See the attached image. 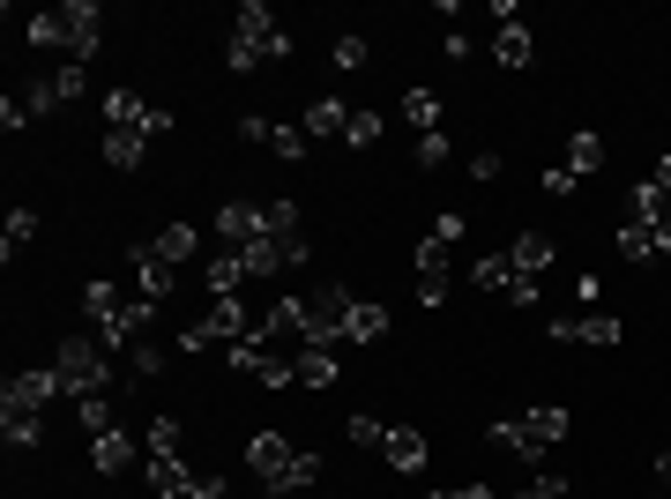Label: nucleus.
<instances>
[{
	"mask_svg": "<svg viewBox=\"0 0 671 499\" xmlns=\"http://www.w3.org/2000/svg\"><path fill=\"white\" fill-rule=\"evenodd\" d=\"M620 253H626V261H657V224H634V217H620Z\"/></svg>",
	"mask_w": 671,
	"mask_h": 499,
	"instance_id": "7c9ffc66",
	"label": "nucleus"
},
{
	"mask_svg": "<svg viewBox=\"0 0 671 499\" xmlns=\"http://www.w3.org/2000/svg\"><path fill=\"white\" fill-rule=\"evenodd\" d=\"M142 157H149L142 134H127V127H105V164H112V172H135Z\"/></svg>",
	"mask_w": 671,
	"mask_h": 499,
	"instance_id": "b1692460",
	"label": "nucleus"
},
{
	"mask_svg": "<svg viewBox=\"0 0 671 499\" xmlns=\"http://www.w3.org/2000/svg\"><path fill=\"white\" fill-rule=\"evenodd\" d=\"M98 46H105V8L98 0H60V52L82 68Z\"/></svg>",
	"mask_w": 671,
	"mask_h": 499,
	"instance_id": "423d86ee",
	"label": "nucleus"
},
{
	"mask_svg": "<svg viewBox=\"0 0 671 499\" xmlns=\"http://www.w3.org/2000/svg\"><path fill=\"white\" fill-rule=\"evenodd\" d=\"M127 261H135V276H142V299H149V306H165V299H172L179 269H172V261H165V253H157V247H135V253H127Z\"/></svg>",
	"mask_w": 671,
	"mask_h": 499,
	"instance_id": "ddd939ff",
	"label": "nucleus"
},
{
	"mask_svg": "<svg viewBox=\"0 0 671 499\" xmlns=\"http://www.w3.org/2000/svg\"><path fill=\"white\" fill-rule=\"evenodd\" d=\"M201 283H209V299H239V283H247V261H239V253L224 247L217 261L201 269Z\"/></svg>",
	"mask_w": 671,
	"mask_h": 499,
	"instance_id": "4be33fe9",
	"label": "nucleus"
},
{
	"mask_svg": "<svg viewBox=\"0 0 671 499\" xmlns=\"http://www.w3.org/2000/svg\"><path fill=\"white\" fill-rule=\"evenodd\" d=\"M75 425H82L90 440H105V432H112V402H105V396H82V402H75Z\"/></svg>",
	"mask_w": 671,
	"mask_h": 499,
	"instance_id": "72a5a7b5",
	"label": "nucleus"
},
{
	"mask_svg": "<svg viewBox=\"0 0 671 499\" xmlns=\"http://www.w3.org/2000/svg\"><path fill=\"white\" fill-rule=\"evenodd\" d=\"M493 52H500V68H530L537 38H530V23H500L493 30Z\"/></svg>",
	"mask_w": 671,
	"mask_h": 499,
	"instance_id": "5701e85b",
	"label": "nucleus"
},
{
	"mask_svg": "<svg viewBox=\"0 0 671 499\" xmlns=\"http://www.w3.org/2000/svg\"><path fill=\"white\" fill-rule=\"evenodd\" d=\"M328 60H336V76H358V68H366V60H373V46H366V38H358V30H344V38L328 46Z\"/></svg>",
	"mask_w": 671,
	"mask_h": 499,
	"instance_id": "2f4dec72",
	"label": "nucleus"
},
{
	"mask_svg": "<svg viewBox=\"0 0 671 499\" xmlns=\"http://www.w3.org/2000/svg\"><path fill=\"white\" fill-rule=\"evenodd\" d=\"M537 291H545L537 276H515V283H507V306H537Z\"/></svg>",
	"mask_w": 671,
	"mask_h": 499,
	"instance_id": "c03bdc74",
	"label": "nucleus"
},
{
	"mask_svg": "<svg viewBox=\"0 0 671 499\" xmlns=\"http://www.w3.org/2000/svg\"><path fill=\"white\" fill-rule=\"evenodd\" d=\"M574 187H582V179H574L568 164H545V194H574Z\"/></svg>",
	"mask_w": 671,
	"mask_h": 499,
	"instance_id": "49530a36",
	"label": "nucleus"
},
{
	"mask_svg": "<svg viewBox=\"0 0 671 499\" xmlns=\"http://www.w3.org/2000/svg\"><path fill=\"white\" fill-rule=\"evenodd\" d=\"M298 127H306V134H344V127H351V104L344 98H314V112H306Z\"/></svg>",
	"mask_w": 671,
	"mask_h": 499,
	"instance_id": "c85d7f7f",
	"label": "nucleus"
},
{
	"mask_svg": "<svg viewBox=\"0 0 671 499\" xmlns=\"http://www.w3.org/2000/svg\"><path fill=\"white\" fill-rule=\"evenodd\" d=\"M507 253H515V276H537V283H545V269L560 261V247H552V231H522V239H515Z\"/></svg>",
	"mask_w": 671,
	"mask_h": 499,
	"instance_id": "a211bd4d",
	"label": "nucleus"
},
{
	"mask_svg": "<svg viewBox=\"0 0 671 499\" xmlns=\"http://www.w3.org/2000/svg\"><path fill=\"white\" fill-rule=\"evenodd\" d=\"M507 499H568V477H560V470H537L522 492H507Z\"/></svg>",
	"mask_w": 671,
	"mask_h": 499,
	"instance_id": "4c0bfd02",
	"label": "nucleus"
},
{
	"mask_svg": "<svg viewBox=\"0 0 671 499\" xmlns=\"http://www.w3.org/2000/svg\"><path fill=\"white\" fill-rule=\"evenodd\" d=\"M560 164H568L574 179H590L596 164H604V134H596V127H574V134H568V157H560Z\"/></svg>",
	"mask_w": 671,
	"mask_h": 499,
	"instance_id": "412c9836",
	"label": "nucleus"
},
{
	"mask_svg": "<svg viewBox=\"0 0 671 499\" xmlns=\"http://www.w3.org/2000/svg\"><path fill=\"white\" fill-rule=\"evenodd\" d=\"M247 462L262 470L269 499H292V492H306V485L322 477V455H314V448H292L284 432H254V440H247Z\"/></svg>",
	"mask_w": 671,
	"mask_h": 499,
	"instance_id": "f257e3e1",
	"label": "nucleus"
},
{
	"mask_svg": "<svg viewBox=\"0 0 671 499\" xmlns=\"http://www.w3.org/2000/svg\"><path fill=\"white\" fill-rule=\"evenodd\" d=\"M649 187H657V194H664V201H671V150H664V157H657V164H649Z\"/></svg>",
	"mask_w": 671,
	"mask_h": 499,
	"instance_id": "de8ad7c7",
	"label": "nucleus"
},
{
	"mask_svg": "<svg viewBox=\"0 0 671 499\" xmlns=\"http://www.w3.org/2000/svg\"><path fill=\"white\" fill-rule=\"evenodd\" d=\"M142 448H149V455H179V418H149Z\"/></svg>",
	"mask_w": 671,
	"mask_h": 499,
	"instance_id": "e433bc0d",
	"label": "nucleus"
},
{
	"mask_svg": "<svg viewBox=\"0 0 671 499\" xmlns=\"http://www.w3.org/2000/svg\"><path fill=\"white\" fill-rule=\"evenodd\" d=\"M0 440H8V448H38V440H46V410L0 402Z\"/></svg>",
	"mask_w": 671,
	"mask_h": 499,
	"instance_id": "f3484780",
	"label": "nucleus"
},
{
	"mask_svg": "<svg viewBox=\"0 0 671 499\" xmlns=\"http://www.w3.org/2000/svg\"><path fill=\"white\" fill-rule=\"evenodd\" d=\"M447 157H455V142H447V134H418V164H425V172H441Z\"/></svg>",
	"mask_w": 671,
	"mask_h": 499,
	"instance_id": "ea45409f",
	"label": "nucleus"
},
{
	"mask_svg": "<svg viewBox=\"0 0 671 499\" xmlns=\"http://www.w3.org/2000/svg\"><path fill=\"white\" fill-rule=\"evenodd\" d=\"M657 477H664V485H671V448H664V455H657Z\"/></svg>",
	"mask_w": 671,
	"mask_h": 499,
	"instance_id": "603ef678",
	"label": "nucleus"
},
{
	"mask_svg": "<svg viewBox=\"0 0 671 499\" xmlns=\"http://www.w3.org/2000/svg\"><path fill=\"white\" fill-rule=\"evenodd\" d=\"M493 440H500L507 455H522V462H545V440H537V432H530L522 418H500V425H493Z\"/></svg>",
	"mask_w": 671,
	"mask_h": 499,
	"instance_id": "393cba45",
	"label": "nucleus"
},
{
	"mask_svg": "<svg viewBox=\"0 0 671 499\" xmlns=\"http://www.w3.org/2000/svg\"><path fill=\"white\" fill-rule=\"evenodd\" d=\"M411 261H418V306H425V313H441V306H447V283H455V253H447L441 239H418V253H411Z\"/></svg>",
	"mask_w": 671,
	"mask_h": 499,
	"instance_id": "9d476101",
	"label": "nucleus"
},
{
	"mask_svg": "<svg viewBox=\"0 0 671 499\" xmlns=\"http://www.w3.org/2000/svg\"><path fill=\"white\" fill-rule=\"evenodd\" d=\"M135 373L157 380V373H165V350H157V343H135Z\"/></svg>",
	"mask_w": 671,
	"mask_h": 499,
	"instance_id": "37998d69",
	"label": "nucleus"
},
{
	"mask_svg": "<svg viewBox=\"0 0 671 499\" xmlns=\"http://www.w3.org/2000/svg\"><path fill=\"white\" fill-rule=\"evenodd\" d=\"M90 470H98V477H127V470H135V432L112 425L105 440H90Z\"/></svg>",
	"mask_w": 671,
	"mask_h": 499,
	"instance_id": "2eb2a0df",
	"label": "nucleus"
},
{
	"mask_svg": "<svg viewBox=\"0 0 671 499\" xmlns=\"http://www.w3.org/2000/svg\"><path fill=\"white\" fill-rule=\"evenodd\" d=\"M127 306H135V299H127L120 283H105V276H98V283H90V291H82V313H90V321H98V328L127 321Z\"/></svg>",
	"mask_w": 671,
	"mask_h": 499,
	"instance_id": "aec40b11",
	"label": "nucleus"
},
{
	"mask_svg": "<svg viewBox=\"0 0 671 499\" xmlns=\"http://www.w3.org/2000/svg\"><path fill=\"white\" fill-rule=\"evenodd\" d=\"M254 313L239 299H209V321H187L179 328V350H187V358H201V350H217V343H239V336H254Z\"/></svg>",
	"mask_w": 671,
	"mask_h": 499,
	"instance_id": "20e7f679",
	"label": "nucleus"
},
{
	"mask_svg": "<svg viewBox=\"0 0 671 499\" xmlns=\"http://www.w3.org/2000/svg\"><path fill=\"white\" fill-rule=\"evenodd\" d=\"M231 373H247L254 388H298L292 350H269V343H254V336H239V343H231Z\"/></svg>",
	"mask_w": 671,
	"mask_h": 499,
	"instance_id": "0eeeda50",
	"label": "nucleus"
},
{
	"mask_svg": "<svg viewBox=\"0 0 671 499\" xmlns=\"http://www.w3.org/2000/svg\"><path fill=\"white\" fill-rule=\"evenodd\" d=\"M403 120L418 127V134H441V98L433 90H403Z\"/></svg>",
	"mask_w": 671,
	"mask_h": 499,
	"instance_id": "c756f323",
	"label": "nucleus"
},
{
	"mask_svg": "<svg viewBox=\"0 0 671 499\" xmlns=\"http://www.w3.org/2000/svg\"><path fill=\"white\" fill-rule=\"evenodd\" d=\"M217 239L231 253L254 247V239H269V209H262V201H224V209H217Z\"/></svg>",
	"mask_w": 671,
	"mask_h": 499,
	"instance_id": "9b49d317",
	"label": "nucleus"
},
{
	"mask_svg": "<svg viewBox=\"0 0 671 499\" xmlns=\"http://www.w3.org/2000/svg\"><path fill=\"white\" fill-rule=\"evenodd\" d=\"M351 291L344 283H314V291H306V343H322V350H336L344 343V321H351Z\"/></svg>",
	"mask_w": 671,
	"mask_h": 499,
	"instance_id": "39448f33",
	"label": "nucleus"
},
{
	"mask_svg": "<svg viewBox=\"0 0 671 499\" xmlns=\"http://www.w3.org/2000/svg\"><path fill=\"white\" fill-rule=\"evenodd\" d=\"M522 425H530V432H537L545 448H552V440H568V410H560V402H545V410H530Z\"/></svg>",
	"mask_w": 671,
	"mask_h": 499,
	"instance_id": "f704fd0d",
	"label": "nucleus"
},
{
	"mask_svg": "<svg viewBox=\"0 0 671 499\" xmlns=\"http://www.w3.org/2000/svg\"><path fill=\"white\" fill-rule=\"evenodd\" d=\"M471 283L507 299V283H515V253H485V261H471Z\"/></svg>",
	"mask_w": 671,
	"mask_h": 499,
	"instance_id": "bb28decb",
	"label": "nucleus"
},
{
	"mask_svg": "<svg viewBox=\"0 0 671 499\" xmlns=\"http://www.w3.org/2000/svg\"><path fill=\"white\" fill-rule=\"evenodd\" d=\"M149 492L157 499H187L195 492V470H187L179 455H149Z\"/></svg>",
	"mask_w": 671,
	"mask_h": 499,
	"instance_id": "6ab92c4d",
	"label": "nucleus"
},
{
	"mask_svg": "<svg viewBox=\"0 0 671 499\" xmlns=\"http://www.w3.org/2000/svg\"><path fill=\"white\" fill-rule=\"evenodd\" d=\"M52 396H68V380L52 373V366H30V373H16L8 388H0V402H23V410H46Z\"/></svg>",
	"mask_w": 671,
	"mask_h": 499,
	"instance_id": "f8f14e48",
	"label": "nucleus"
},
{
	"mask_svg": "<svg viewBox=\"0 0 671 499\" xmlns=\"http://www.w3.org/2000/svg\"><path fill=\"white\" fill-rule=\"evenodd\" d=\"M381 336H388V313H381V306H351V321H344V343H381Z\"/></svg>",
	"mask_w": 671,
	"mask_h": 499,
	"instance_id": "cd10ccee",
	"label": "nucleus"
},
{
	"mask_svg": "<svg viewBox=\"0 0 671 499\" xmlns=\"http://www.w3.org/2000/svg\"><path fill=\"white\" fill-rule=\"evenodd\" d=\"M105 127H127V134L157 142V134H172V112L149 104V98H135V90H105Z\"/></svg>",
	"mask_w": 671,
	"mask_h": 499,
	"instance_id": "6e6552de",
	"label": "nucleus"
},
{
	"mask_svg": "<svg viewBox=\"0 0 671 499\" xmlns=\"http://www.w3.org/2000/svg\"><path fill=\"white\" fill-rule=\"evenodd\" d=\"M269 150L284 157V164H298V157H306V127H276L269 120Z\"/></svg>",
	"mask_w": 671,
	"mask_h": 499,
	"instance_id": "c9c22d12",
	"label": "nucleus"
},
{
	"mask_svg": "<svg viewBox=\"0 0 671 499\" xmlns=\"http://www.w3.org/2000/svg\"><path fill=\"white\" fill-rule=\"evenodd\" d=\"M657 261H671V209L657 217Z\"/></svg>",
	"mask_w": 671,
	"mask_h": 499,
	"instance_id": "3c124183",
	"label": "nucleus"
},
{
	"mask_svg": "<svg viewBox=\"0 0 671 499\" xmlns=\"http://www.w3.org/2000/svg\"><path fill=\"white\" fill-rule=\"evenodd\" d=\"M351 440H358V448H381V440H388V425L373 418V410H358V418H351Z\"/></svg>",
	"mask_w": 671,
	"mask_h": 499,
	"instance_id": "a19ab883",
	"label": "nucleus"
},
{
	"mask_svg": "<svg viewBox=\"0 0 671 499\" xmlns=\"http://www.w3.org/2000/svg\"><path fill=\"white\" fill-rule=\"evenodd\" d=\"M52 373L68 380V396L82 402V396H105L112 388V358H105L98 336H68V343L52 350Z\"/></svg>",
	"mask_w": 671,
	"mask_h": 499,
	"instance_id": "7ed1b4c3",
	"label": "nucleus"
},
{
	"mask_svg": "<svg viewBox=\"0 0 671 499\" xmlns=\"http://www.w3.org/2000/svg\"><path fill=\"white\" fill-rule=\"evenodd\" d=\"M284 52H292V38H284V23H276V8L247 0V8H239V30H231V46H224V68H231V76H247L254 60H284Z\"/></svg>",
	"mask_w": 671,
	"mask_h": 499,
	"instance_id": "f03ea898",
	"label": "nucleus"
},
{
	"mask_svg": "<svg viewBox=\"0 0 671 499\" xmlns=\"http://www.w3.org/2000/svg\"><path fill=\"white\" fill-rule=\"evenodd\" d=\"M30 239H38V209H16V217H8V231H0V253L16 261V253H23Z\"/></svg>",
	"mask_w": 671,
	"mask_h": 499,
	"instance_id": "473e14b6",
	"label": "nucleus"
},
{
	"mask_svg": "<svg viewBox=\"0 0 671 499\" xmlns=\"http://www.w3.org/2000/svg\"><path fill=\"white\" fill-rule=\"evenodd\" d=\"M425 239H441L447 253L463 247V217H455V209H441V217H433V231H425Z\"/></svg>",
	"mask_w": 671,
	"mask_h": 499,
	"instance_id": "79ce46f5",
	"label": "nucleus"
},
{
	"mask_svg": "<svg viewBox=\"0 0 671 499\" xmlns=\"http://www.w3.org/2000/svg\"><path fill=\"white\" fill-rule=\"evenodd\" d=\"M149 247H157V253H165V261L179 269V261H195V253H201V231H195V224H165L157 239H149Z\"/></svg>",
	"mask_w": 671,
	"mask_h": 499,
	"instance_id": "a878e982",
	"label": "nucleus"
},
{
	"mask_svg": "<svg viewBox=\"0 0 671 499\" xmlns=\"http://www.w3.org/2000/svg\"><path fill=\"white\" fill-rule=\"evenodd\" d=\"M292 373H298V388H336V380H344V366H336V350L298 343L292 350Z\"/></svg>",
	"mask_w": 671,
	"mask_h": 499,
	"instance_id": "4468645a",
	"label": "nucleus"
},
{
	"mask_svg": "<svg viewBox=\"0 0 671 499\" xmlns=\"http://www.w3.org/2000/svg\"><path fill=\"white\" fill-rule=\"evenodd\" d=\"M381 455H388V470H425V432L418 425H388V440H381Z\"/></svg>",
	"mask_w": 671,
	"mask_h": 499,
	"instance_id": "dca6fc26",
	"label": "nucleus"
},
{
	"mask_svg": "<svg viewBox=\"0 0 671 499\" xmlns=\"http://www.w3.org/2000/svg\"><path fill=\"white\" fill-rule=\"evenodd\" d=\"M0 127H8V134H16V127H30V104L23 98H0Z\"/></svg>",
	"mask_w": 671,
	"mask_h": 499,
	"instance_id": "a18cd8bd",
	"label": "nucleus"
},
{
	"mask_svg": "<svg viewBox=\"0 0 671 499\" xmlns=\"http://www.w3.org/2000/svg\"><path fill=\"white\" fill-rule=\"evenodd\" d=\"M433 499H500L493 485H455V492H433Z\"/></svg>",
	"mask_w": 671,
	"mask_h": 499,
	"instance_id": "8fccbe9b",
	"label": "nucleus"
},
{
	"mask_svg": "<svg viewBox=\"0 0 671 499\" xmlns=\"http://www.w3.org/2000/svg\"><path fill=\"white\" fill-rule=\"evenodd\" d=\"M187 499H231V492H224V477H195V492Z\"/></svg>",
	"mask_w": 671,
	"mask_h": 499,
	"instance_id": "09e8293b",
	"label": "nucleus"
},
{
	"mask_svg": "<svg viewBox=\"0 0 671 499\" xmlns=\"http://www.w3.org/2000/svg\"><path fill=\"white\" fill-rule=\"evenodd\" d=\"M82 98V68L75 60H60V68H38V76L23 82V104H30V120H46V112H60V104Z\"/></svg>",
	"mask_w": 671,
	"mask_h": 499,
	"instance_id": "1a4fd4ad",
	"label": "nucleus"
},
{
	"mask_svg": "<svg viewBox=\"0 0 671 499\" xmlns=\"http://www.w3.org/2000/svg\"><path fill=\"white\" fill-rule=\"evenodd\" d=\"M344 142H351V150H373V142H381V112H351Z\"/></svg>",
	"mask_w": 671,
	"mask_h": 499,
	"instance_id": "58836bf2",
	"label": "nucleus"
}]
</instances>
